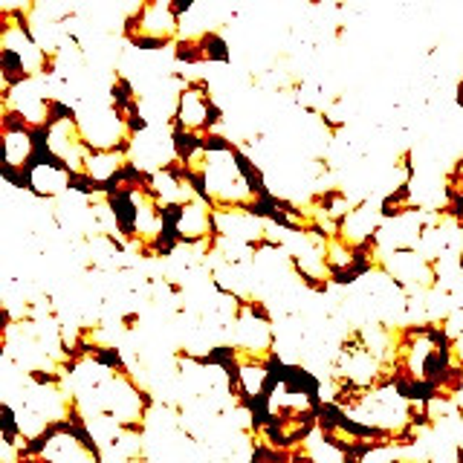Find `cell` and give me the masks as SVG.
<instances>
[{
    "label": "cell",
    "instance_id": "6da1fadb",
    "mask_svg": "<svg viewBox=\"0 0 463 463\" xmlns=\"http://www.w3.org/2000/svg\"><path fill=\"white\" fill-rule=\"evenodd\" d=\"M78 131L90 151H128L131 154V128L124 116L108 101H81Z\"/></svg>",
    "mask_w": 463,
    "mask_h": 463
},
{
    "label": "cell",
    "instance_id": "7a4b0ae2",
    "mask_svg": "<svg viewBox=\"0 0 463 463\" xmlns=\"http://www.w3.org/2000/svg\"><path fill=\"white\" fill-rule=\"evenodd\" d=\"M223 122H226V113L212 93V84L206 78L185 81L180 96H177V111H174L171 128L197 134V136H208V134H218V128Z\"/></svg>",
    "mask_w": 463,
    "mask_h": 463
},
{
    "label": "cell",
    "instance_id": "3957f363",
    "mask_svg": "<svg viewBox=\"0 0 463 463\" xmlns=\"http://www.w3.org/2000/svg\"><path fill=\"white\" fill-rule=\"evenodd\" d=\"M457 108L463 111V73H460V81H457Z\"/></svg>",
    "mask_w": 463,
    "mask_h": 463
}]
</instances>
